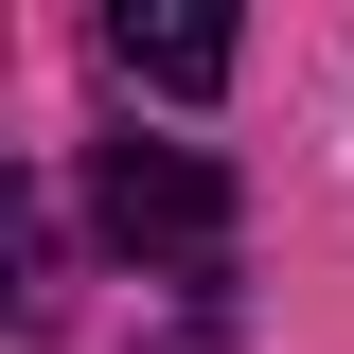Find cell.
<instances>
[{
  "mask_svg": "<svg viewBox=\"0 0 354 354\" xmlns=\"http://www.w3.org/2000/svg\"><path fill=\"white\" fill-rule=\"evenodd\" d=\"M88 213H106L124 266H177V283L230 266V177L195 160V142H106V160H88Z\"/></svg>",
  "mask_w": 354,
  "mask_h": 354,
  "instance_id": "cell-1",
  "label": "cell"
},
{
  "mask_svg": "<svg viewBox=\"0 0 354 354\" xmlns=\"http://www.w3.org/2000/svg\"><path fill=\"white\" fill-rule=\"evenodd\" d=\"M106 71H124V88H177V106H213V88H230V18H142V0H124V18H106Z\"/></svg>",
  "mask_w": 354,
  "mask_h": 354,
  "instance_id": "cell-2",
  "label": "cell"
}]
</instances>
